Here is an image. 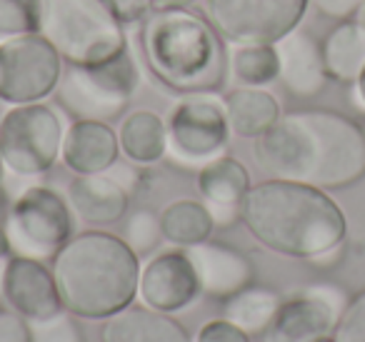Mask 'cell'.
Returning a JSON list of instances; mask_svg holds the SVG:
<instances>
[{
  "label": "cell",
  "instance_id": "obj_34",
  "mask_svg": "<svg viewBox=\"0 0 365 342\" xmlns=\"http://www.w3.org/2000/svg\"><path fill=\"white\" fill-rule=\"evenodd\" d=\"M310 3L318 8L320 16L333 21H350L365 6V0H310Z\"/></svg>",
  "mask_w": 365,
  "mask_h": 342
},
{
  "label": "cell",
  "instance_id": "obj_19",
  "mask_svg": "<svg viewBox=\"0 0 365 342\" xmlns=\"http://www.w3.org/2000/svg\"><path fill=\"white\" fill-rule=\"evenodd\" d=\"M101 342H193L188 330L168 312L128 305L103 320Z\"/></svg>",
  "mask_w": 365,
  "mask_h": 342
},
{
  "label": "cell",
  "instance_id": "obj_10",
  "mask_svg": "<svg viewBox=\"0 0 365 342\" xmlns=\"http://www.w3.org/2000/svg\"><path fill=\"white\" fill-rule=\"evenodd\" d=\"M310 0H205V18L230 46H275L303 23Z\"/></svg>",
  "mask_w": 365,
  "mask_h": 342
},
{
  "label": "cell",
  "instance_id": "obj_3",
  "mask_svg": "<svg viewBox=\"0 0 365 342\" xmlns=\"http://www.w3.org/2000/svg\"><path fill=\"white\" fill-rule=\"evenodd\" d=\"M51 270L63 310L81 320H108L135 302L143 265L123 237L86 230L56 252Z\"/></svg>",
  "mask_w": 365,
  "mask_h": 342
},
{
  "label": "cell",
  "instance_id": "obj_25",
  "mask_svg": "<svg viewBox=\"0 0 365 342\" xmlns=\"http://www.w3.org/2000/svg\"><path fill=\"white\" fill-rule=\"evenodd\" d=\"M280 295L270 287L248 285L233 297L223 300V317L238 325L250 337L265 335L268 327L273 325L275 315L280 310Z\"/></svg>",
  "mask_w": 365,
  "mask_h": 342
},
{
  "label": "cell",
  "instance_id": "obj_40",
  "mask_svg": "<svg viewBox=\"0 0 365 342\" xmlns=\"http://www.w3.org/2000/svg\"><path fill=\"white\" fill-rule=\"evenodd\" d=\"M310 342H333V337L323 335V337H315V340H310Z\"/></svg>",
  "mask_w": 365,
  "mask_h": 342
},
{
  "label": "cell",
  "instance_id": "obj_4",
  "mask_svg": "<svg viewBox=\"0 0 365 342\" xmlns=\"http://www.w3.org/2000/svg\"><path fill=\"white\" fill-rule=\"evenodd\" d=\"M140 51L155 81L178 95L215 93L230 71L225 41L190 8L153 11L143 21Z\"/></svg>",
  "mask_w": 365,
  "mask_h": 342
},
{
  "label": "cell",
  "instance_id": "obj_5",
  "mask_svg": "<svg viewBox=\"0 0 365 342\" xmlns=\"http://www.w3.org/2000/svg\"><path fill=\"white\" fill-rule=\"evenodd\" d=\"M38 33L71 66H96L128 51L125 23L103 0H41Z\"/></svg>",
  "mask_w": 365,
  "mask_h": 342
},
{
  "label": "cell",
  "instance_id": "obj_14",
  "mask_svg": "<svg viewBox=\"0 0 365 342\" xmlns=\"http://www.w3.org/2000/svg\"><path fill=\"white\" fill-rule=\"evenodd\" d=\"M3 300L26 320H43L63 310L53 270L43 260L11 255L3 285Z\"/></svg>",
  "mask_w": 365,
  "mask_h": 342
},
{
  "label": "cell",
  "instance_id": "obj_6",
  "mask_svg": "<svg viewBox=\"0 0 365 342\" xmlns=\"http://www.w3.org/2000/svg\"><path fill=\"white\" fill-rule=\"evenodd\" d=\"M140 83L130 48L110 61L96 66H71L63 71L56 88V100L73 120L110 123L125 113L133 93Z\"/></svg>",
  "mask_w": 365,
  "mask_h": 342
},
{
  "label": "cell",
  "instance_id": "obj_35",
  "mask_svg": "<svg viewBox=\"0 0 365 342\" xmlns=\"http://www.w3.org/2000/svg\"><path fill=\"white\" fill-rule=\"evenodd\" d=\"M215 220V227H230L233 222L240 220V205H215V202H205Z\"/></svg>",
  "mask_w": 365,
  "mask_h": 342
},
{
  "label": "cell",
  "instance_id": "obj_2",
  "mask_svg": "<svg viewBox=\"0 0 365 342\" xmlns=\"http://www.w3.org/2000/svg\"><path fill=\"white\" fill-rule=\"evenodd\" d=\"M240 222L270 252L295 260H318L338 250L348 232L328 190L280 177L250 187L240 202Z\"/></svg>",
  "mask_w": 365,
  "mask_h": 342
},
{
  "label": "cell",
  "instance_id": "obj_12",
  "mask_svg": "<svg viewBox=\"0 0 365 342\" xmlns=\"http://www.w3.org/2000/svg\"><path fill=\"white\" fill-rule=\"evenodd\" d=\"M345 295L333 285H313L280 302L273 325L263 335L265 342H310L330 335L343 315Z\"/></svg>",
  "mask_w": 365,
  "mask_h": 342
},
{
  "label": "cell",
  "instance_id": "obj_28",
  "mask_svg": "<svg viewBox=\"0 0 365 342\" xmlns=\"http://www.w3.org/2000/svg\"><path fill=\"white\" fill-rule=\"evenodd\" d=\"M123 240L130 245V250L135 252L138 257L150 255V252L158 250L163 237V227H160V212H153L148 207H140L130 215L125 225V237Z\"/></svg>",
  "mask_w": 365,
  "mask_h": 342
},
{
  "label": "cell",
  "instance_id": "obj_26",
  "mask_svg": "<svg viewBox=\"0 0 365 342\" xmlns=\"http://www.w3.org/2000/svg\"><path fill=\"white\" fill-rule=\"evenodd\" d=\"M230 73L240 86H268L278 81V51L275 46H233L230 48Z\"/></svg>",
  "mask_w": 365,
  "mask_h": 342
},
{
  "label": "cell",
  "instance_id": "obj_18",
  "mask_svg": "<svg viewBox=\"0 0 365 342\" xmlns=\"http://www.w3.org/2000/svg\"><path fill=\"white\" fill-rule=\"evenodd\" d=\"M68 202L83 222L108 227L125 217L130 192L110 172L76 175V180L68 185Z\"/></svg>",
  "mask_w": 365,
  "mask_h": 342
},
{
  "label": "cell",
  "instance_id": "obj_16",
  "mask_svg": "<svg viewBox=\"0 0 365 342\" xmlns=\"http://www.w3.org/2000/svg\"><path fill=\"white\" fill-rule=\"evenodd\" d=\"M280 61L278 81L293 98L308 100L315 98L328 83V71H325L323 48L310 33L298 31L288 33L275 43Z\"/></svg>",
  "mask_w": 365,
  "mask_h": 342
},
{
  "label": "cell",
  "instance_id": "obj_36",
  "mask_svg": "<svg viewBox=\"0 0 365 342\" xmlns=\"http://www.w3.org/2000/svg\"><path fill=\"white\" fill-rule=\"evenodd\" d=\"M195 0H153V11H180L190 8Z\"/></svg>",
  "mask_w": 365,
  "mask_h": 342
},
{
  "label": "cell",
  "instance_id": "obj_39",
  "mask_svg": "<svg viewBox=\"0 0 365 342\" xmlns=\"http://www.w3.org/2000/svg\"><path fill=\"white\" fill-rule=\"evenodd\" d=\"M358 95H360V100H363V105H365V68H363V73H360V78H358Z\"/></svg>",
  "mask_w": 365,
  "mask_h": 342
},
{
  "label": "cell",
  "instance_id": "obj_20",
  "mask_svg": "<svg viewBox=\"0 0 365 342\" xmlns=\"http://www.w3.org/2000/svg\"><path fill=\"white\" fill-rule=\"evenodd\" d=\"M118 142L133 165H155L168 155V125L155 110H133L123 115Z\"/></svg>",
  "mask_w": 365,
  "mask_h": 342
},
{
  "label": "cell",
  "instance_id": "obj_30",
  "mask_svg": "<svg viewBox=\"0 0 365 342\" xmlns=\"http://www.w3.org/2000/svg\"><path fill=\"white\" fill-rule=\"evenodd\" d=\"M333 342H365V290L348 300L333 330Z\"/></svg>",
  "mask_w": 365,
  "mask_h": 342
},
{
  "label": "cell",
  "instance_id": "obj_15",
  "mask_svg": "<svg viewBox=\"0 0 365 342\" xmlns=\"http://www.w3.org/2000/svg\"><path fill=\"white\" fill-rule=\"evenodd\" d=\"M188 255L198 270V280L205 297L223 302L243 287L253 285L255 267L250 257L240 252L238 247L205 240L200 245L188 247Z\"/></svg>",
  "mask_w": 365,
  "mask_h": 342
},
{
  "label": "cell",
  "instance_id": "obj_11",
  "mask_svg": "<svg viewBox=\"0 0 365 342\" xmlns=\"http://www.w3.org/2000/svg\"><path fill=\"white\" fill-rule=\"evenodd\" d=\"M63 58L41 33L0 43V103L28 105L56 95Z\"/></svg>",
  "mask_w": 365,
  "mask_h": 342
},
{
  "label": "cell",
  "instance_id": "obj_33",
  "mask_svg": "<svg viewBox=\"0 0 365 342\" xmlns=\"http://www.w3.org/2000/svg\"><path fill=\"white\" fill-rule=\"evenodd\" d=\"M0 342H31V325L16 310H0Z\"/></svg>",
  "mask_w": 365,
  "mask_h": 342
},
{
  "label": "cell",
  "instance_id": "obj_13",
  "mask_svg": "<svg viewBox=\"0 0 365 342\" xmlns=\"http://www.w3.org/2000/svg\"><path fill=\"white\" fill-rule=\"evenodd\" d=\"M200 295H203V287L188 250L180 247V250L158 252L143 265L140 282H138L140 305L175 315L195 305Z\"/></svg>",
  "mask_w": 365,
  "mask_h": 342
},
{
  "label": "cell",
  "instance_id": "obj_24",
  "mask_svg": "<svg viewBox=\"0 0 365 342\" xmlns=\"http://www.w3.org/2000/svg\"><path fill=\"white\" fill-rule=\"evenodd\" d=\"M250 187L253 182H250L248 167L230 155L215 157L198 170V190L203 195V202L240 205Z\"/></svg>",
  "mask_w": 365,
  "mask_h": 342
},
{
  "label": "cell",
  "instance_id": "obj_32",
  "mask_svg": "<svg viewBox=\"0 0 365 342\" xmlns=\"http://www.w3.org/2000/svg\"><path fill=\"white\" fill-rule=\"evenodd\" d=\"M125 26L143 23L153 13V0H103Z\"/></svg>",
  "mask_w": 365,
  "mask_h": 342
},
{
  "label": "cell",
  "instance_id": "obj_42",
  "mask_svg": "<svg viewBox=\"0 0 365 342\" xmlns=\"http://www.w3.org/2000/svg\"><path fill=\"white\" fill-rule=\"evenodd\" d=\"M363 130H365V128H363Z\"/></svg>",
  "mask_w": 365,
  "mask_h": 342
},
{
  "label": "cell",
  "instance_id": "obj_8",
  "mask_svg": "<svg viewBox=\"0 0 365 342\" xmlns=\"http://www.w3.org/2000/svg\"><path fill=\"white\" fill-rule=\"evenodd\" d=\"M63 115L48 103L11 105L0 118V155L6 172L23 177H41L53 170L66 140Z\"/></svg>",
  "mask_w": 365,
  "mask_h": 342
},
{
  "label": "cell",
  "instance_id": "obj_21",
  "mask_svg": "<svg viewBox=\"0 0 365 342\" xmlns=\"http://www.w3.org/2000/svg\"><path fill=\"white\" fill-rule=\"evenodd\" d=\"M223 103L233 135L248 138V140H258L283 115L280 103L265 88L240 86L235 90H230Z\"/></svg>",
  "mask_w": 365,
  "mask_h": 342
},
{
  "label": "cell",
  "instance_id": "obj_7",
  "mask_svg": "<svg viewBox=\"0 0 365 342\" xmlns=\"http://www.w3.org/2000/svg\"><path fill=\"white\" fill-rule=\"evenodd\" d=\"M68 197L41 182H33L26 192L13 197V205L3 222L11 255L53 260L56 252L76 235V220Z\"/></svg>",
  "mask_w": 365,
  "mask_h": 342
},
{
  "label": "cell",
  "instance_id": "obj_31",
  "mask_svg": "<svg viewBox=\"0 0 365 342\" xmlns=\"http://www.w3.org/2000/svg\"><path fill=\"white\" fill-rule=\"evenodd\" d=\"M195 342H250V335L225 317H218V320H210L200 327Z\"/></svg>",
  "mask_w": 365,
  "mask_h": 342
},
{
  "label": "cell",
  "instance_id": "obj_27",
  "mask_svg": "<svg viewBox=\"0 0 365 342\" xmlns=\"http://www.w3.org/2000/svg\"><path fill=\"white\" fill-rule=\"evenodd\" d=\"M41 31V0H0V43Z\"/></svg>",
  "mask_w": 365,
  "mask_h": 342
},
{
  "label": "cell",
  "instance_id": "obj_41",
  "mask_svg": "<svg viewBox=\"0 0 365 342\" xmlns=\"http://www.w3.org/2000/svg\"><path fill=\"white\" fill-rule=\"evenodd\" d=\"M3 175H6V162H3V155H0V180H3Z\"/></svg>",
  "mask_w": 365,
  "mask_h": 342
},
{
  "label": "cell",
  "instance_id": "obj_17",
  "mask_svg": "<svg viewBox=\"0 0 365 342\" xmlns=\"http://www.w3.org/2000/svg\"><path fill=\"white\" fill-rule=\"evenodd\" d=\"M118 130L110 123L101 120H73L66 130L61 160L76 175H96L106 172L120 160Z\"/></svg>",
  "mask_w": 365,
  "mask_h": 342
},
{
  "label": "cell",
  "instance_id": "obj_9",
  "mask_svg": "<svg viewBox=\"0 0 365 342\" xmlns=\"http://www.w3.org/2000/svg\"><path fill=\"white\" fill-rule=\"evenodd\" d=\"M168 157L182 170L198 172L205 162L225 155L230 142V123L225 103L215 93H190L170 108Z\"/></svg>",
  "mask_w": 365,
  "mask_h": 342
},
{
  "label": "cell",
  "instance_id": "obj_37",
  "mask_svg": "<svg viewBox=\"0 0 365 342\" xmlns=\"http://www.w3.org/2000/svg\"><path fill=\"white\" fill-rule=\"evenodd\" d=\"M11 257V255H8ZM8 257H0V300H3V285H6V270H8Z\"/></svg>",
  "mask_w": 365,
  "mask_h": 342
},
{
  "label": "cell",
  "instance_id": "obj_29",
  "mask_svg": "<svg viewBox=\"0 0 365 342\" xmlns=\"http://www.w3.org/2000/svg\"><path fill=\"white\" fill-rule=\"evenodd\" d=\"M31 342H86L78 317L68 310H61L43 320H28Z\"/></svg>",
  "mask_w": 365,
  "mask_h": 342
},
{
  "label": "cell",
  "instance_id": "obj_38",
  "mask_svg": "<svg viewBox=\"0 0 365 342\" xmlns=\"http://www.w3.org/2000/svg\"><path fill=\"white\" fill-rule=\"evenodd\" d=\"M8 255H11V245H8L6 230L0 227V257H8Z\"/></svg>",
  "mask_w": 365,
  "mask_h": 342
},
{
  "label": "cell",
  "instance_id": "obj_23",
  "mask_svg": "<svg viewBox=\"0 0 365 342\" xmlns=\"http://www.w3.org/2000/svg\"><path fill=\"white\" fill-rule=\"evenodd\" d=\"M160 227L163 237L170 245L188 250V247L210 240L215 230V220L205 202L182 197V200H173L170 205L160 210Z\"/></svg>",
  "mask_w": 365,
  "mask_h": 342
},
{
  "label": "cell",
  "instance_id": "obj_22",
  "mask_svg": "<svg viewBox=\"0 0 365 342\" xmlns=\"http://www.w3.org/2000/svg\"><path fill=\"white\" fill-rule=\"evenodd\" d=\"M323 61L328 78L338 83H358L365 68V23L340 21L323 41Z\"/></svg>",
  "mask_w": 365,
  "mask_h": 342
},
{
  "label": "cell",
  "instance_id": "obj_1",
  "mask_svg": "<svg viewBox=\"0 0 365 342\" xmlns=\"http://www.w3.org/2000/svg\"><path fill=\"white\" fill-rule=\"evenodd\" d=\"M253 155L270 177L343 190L365 177V130L325 108L290 110L255 140Z\"/></svg>",
  "mask_w": 365,
  "mask_h": 342
}]
</instances>
